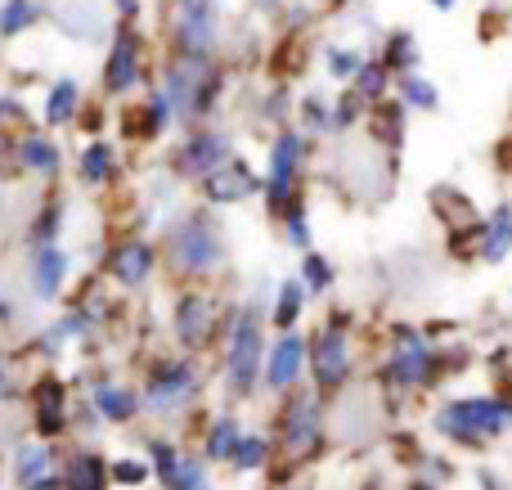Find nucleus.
<instances>
[{
    "instance_id": "obj_44",
    "label": "nucleus",
    "mask_w": 512,
    "mask_h": 490,
    "mask_svg": "<svg viewBox=\"0 0 512 490\" xmlns=\"http://www.w3.org/2000/svg\"><path fill=\"white\" fill-rule=\"evenodd\" d=\"M0 374H5V356H0Z\"/></svg>"
},
{
    "instance_id": "obj_34",
    "label": "nucleus",
    "mask_w": 512,
    "mask_h": 490,
    "mask_svg": "<svg viewBox=\"0 0 512 490\" xmlns=\"http://www.w3.org/2000/svg\"><path fill=\"white\" fill-rule=\"evenodd\" d=\"M405 99L418 108H436V90L427 86L423 77H409V72H405Z\"/></svg>"
},
{
    "instance_id": "obj_16",
    "label": "nucleus",
    "mask_w": 512,
    "mask_h": 490,
    "mask_svg": "<svg viewBox=\"0 0 512 490\" xmlns=\"http://www.w3.org/2000/svg\"><path fill=\"white\" fill-rule=\"evenodd\" d=\"M113 279L117 284H126V288H135V284H144L149 279V270H153V248L149 243H122V248L113 252Z\"/></svg>"
},
{
    "instance_id": "obj_4",
    "label": "nucleus",
    "mask_w": 512,
    "mask_h": 490,
    "mask_svg": "<svg viewBox=\"0 0 512 490\" xmlns=\"http://www.w3.org/2000/svg\"><path fill=\"white\" fill-rule=\"evenodd\" d=\"M279 441L297 464H306V459L319 450V401L310 392L288 396L283 419H279Z\"/></svg>"
},
{
    "instance_id": "obj_14",
    "label": "nucleus",
    "mask_w": 512,
    "mask_h": 490,
    "mask_svg": "<svg viewBox=\"0 0 512 490\" xmlns=\"http://www.w3.org/2000/svg\"><path fill=\"white\" fill-rule=\"evenodd\" d=\"M203 189L212 203H243V198H252L256 189H261V180H256L243 162H234V167L225 162V167H216L212 176L203 180Z\"/></svg>"
},
{
    "instance_id": "obj_13",
    "label": "nucleus",
    "mask_w": 512,
    "mask_h": 490,
    "mask_svg": "<svg viewBox=\"0 0 512 490\" xmlns=\"http://www.w3.org/2000/svg\"><path fill=\"white\" fill-rule=\"evenodd\" d=\"M212 302H207L203 293H189L176 302V338L185 342V347H207V338H212Z\"/></svg>"
},
{
    "instance_id": "obj_38",
    "label": "nucleus",
    "mask_w": 512,
    "mask_h": 490,
    "mask_svg": "<svg viewBox=\"0 0 512 490\" xmlns=\"http://www.w3.org/2000/svg\"><path fill=\"white\" fill-rule=\"evenodd\" d=\"M301 108H306V122L310 126H328V113H324V104H319V99H306Z\"/></svg>"
},
{
    "instance_id": "obj_12",
    "label": "nucleus",
    "mask_w": 512,
    "mask_h": 490,
    "mask_svg": "<svg viewBox=\"0 0 512 490\" xmlns=\"http://www.w3.org/2000/svg\"><path fill=\"white\" fill-rule=\"evenodd\" d=\"M396 356H391V369L387 374L396 378V383H405V387H414V383H423L427 374H432V351H427V342L418 338L414 329H400L396 333Z\"/></svg>"
},
{
    "instance_id": "obj_2",
    "label": "nucleus",
    "mask_w": 512,
    "mask_h": 490,
    "mask_svg": "<svg viewBox=\"0 0 512 490\" xmlns=\"http://www.w3.org/2000/svg\"><path fill=\"white\" fill-rule=\"evenodd\" d=\"M508 423H512V405L486 401V396H477V401H450L436 414V432H445V437H454V441L499 437Z\"/></svg>"
},
{
    "instance_id": "obj_19",
    "label": "nucleus",
    "mask_w": 512,
    "mask_h": 490,
    "mask_svg": "<svg viewBox=\"0 0 512 490\" xmlns=\"http://www.w3.org/2000/svg\"><path fill=\"white\" fill-rule=\"evenodd\" d=\"M108 477L113 473H104V459L99 455H77L68 468H63V486H72V490H99Z\"/></svg>"
},
{
    "instance_id": "obj_8",
    "label": "nucleus",
    "mask_w": 512,
    "mask_h": 490,
    "mask_svg": "<svg viewBox=\"0 0 512 490\" xmlns=\"http://www.w3.org/2000/svg\"><path fill=\"white\" fill-rule=\"evenodd\" d=\"M297 162H301V135L283 131L274 140V153H270V176H265V194H270V207L292 203V176H297Z\"/></svg>"
},
{
    "instance_id": "obj_40",
    "label": "nucleus",
    "mask_w": 512,
    "mask_h": 490,
    "mask_svg": "<svg viewBox=\"0 0 512 490\" xmlns=\"http://www.w3.org/2000/svg\"><path fill=\"white\" fill-rule=\"evenodd\" d=\"M265 113H270V117H283V113H288V95H283V90H279V95H270V108H265Z\"/></svg>"
},
{
    "instance_id": "obj_6",
    "label": "nucleus",
    "mask_w": 512,
    "mask_h": 490,
    "mask_svg": "<svg viewBox=\"0 0 512 490\" xmlns=\"http://www.w3.org/2000/svg\"><path fill=\"white\" fill-rule=\"evenodd\" d=\"M310 356H315V360H310L315 383L324 387V392H333V387L346 383V374H351V342H346L342 315H337V320L315 338V351H310Z\"/></svg>"
},
{
    "instance_id": "obj_26",
    "label": "nucleus",
    "mask_w": 512,
    "mask_h": 490,
    "mask_svg": "<svg viewBox=\"0 0 512 490\" xmlns=\"http://www.w3.org/2000/svg\"><path fill=\"white\" fill-rule=\"evenodd\" d=\"M23 167L27 171H54L59 167V149H54L50 140H23Z\"/></svg>"
},
{
    "instance_id": "obj_33",
    "label": "nucleus",
    "mask_w": 512,
    "mask_h": 490,
    "mask_svg": "<svg viewBox=\"0 0 512 490\" xmlns=\"http://www.w3.org/2000/svg\"><path fill=\"white\" fill-rule=\"evenodd\" d=\"M81 329H86V315H68V320H59L50 333H45V347H59V342H72Z\"/></svg>"
},
{
    "instance_id": "obj_23",
    "label": "nucleus",
    "mask_w": 512,
    "mask_h": 490,
    "mask_svg": "<svg viewBox=\"0 0 512 490\" xmlns=\"http://www.w3.org/2000/svg\"><path fill=\"white\" fill-rule=\"evenodd\" d=\"M108 176H113V149H108L104 140H95L81 153V180H86V185H104Z\"/></svg>"
},
{
    "instance_id": "obj_31",
    "label": "nucleus",
    "mask_w": 512,
    "mask_h": 490,
    "mask_svg": "<svg viewBox=\"0 0 512 490\" xmlns=\"http://www.w3.org/2000/svg\"><path fill=\"white\" fill-rule=\"evenodd\" d=\"M108 473H113L117 486H140L144 477H149V464H140V459H117Z\"/></svg>"
},
{
    "instance_id": "obj_24",
    "label": "nucleus",
    "mask_w": 512,
    "mask_h": 490,
    "mask_svg": "<svg viewBox=\"0 0 512 490\" xmlns=\"http://www.w3.org/2000/svg\"><path fill=\"white\" fill-rule=\"evenodd\" d=\"M243 432L234 419H216L212 423V437H207V459H234V450H239Z\"/></svg>"
},
{
    "instance_id": "obj_27",
    "label": "nucleus",
    "mask_w": 512,
    "mask_h": 490,
    "mask_svg": "<svg viewBox=\"0 0 512 490\" xmlns=\"http://www.w3.org/2000/svg\"><path fill=\"white\" fill-rule=\"evenodd\" d=\"M265 459H270V446L261 437H243L239 450H234V468L239 473H256V468H265Z\"/></svg>"
},
{
    "instance_id": "obj_15",
    "label": "nucleus",
    "mask_w": 512,
    "mask_h": 490,
    "mask_svg": "<svg viewBox=\"0 0 512 490\" xmlns=\"http://www.w3.org/2000/svg\"><path fill=\"white\" fill-rule=\"evenodd\" d=\"M32 405H36V432L41 437H59L63 432V383L59 378H41L32 387Z\"/></svg>"
},
{
    "instance_id": "obj_42",
    "label": "nucleus",
    "mask_w": 512,
    "mask_h": 490,
    "mask_svg": "<svg viewBox=\"0 0 512 490\" xmlns=\"http://www.w3.org/2000/svg\"><path fill=\"white\" fill-rule=\"evenodd\" d=\"M256 5H261L265 14H270V9H279V0H256Z\"/></svg>"
},
{
    "instance_id": "obj_36",
    "label": "nucleus",
    "mask_w": 512,
    "mask_h": 490,
    "mask_svg": "<svg viewBox=\"0 0 512 490\" xmlns=\"http://www.w3.org/2000/svg\"><path fill=\"white\" fill-rule=\"evenodd\" d=\"M409 63H414V41H409V32H400L387 50V68L396 72V68H409Z\"/></svg>"
},
{
    "instance_id": "obj_3",
    "label": "nucleus",
    "mask_w": 512,
    "mask_h": 490,
    "mask_svg": "<svg viewBox=\"0 0 512 490\" xmlns=\"http://www.w3.org/2000/svg\"><path fill=\"white\" fill-rule=\"evenodd\" d=\"M265 365L261 351V324H256V311H243L239 324H234V342H230V360H225V378H230L234 396H248L256 374Z\"/></svg>"
},
{
    "instance_id": "obj_25",
    "label": "nucleus",
    "mask_w": 512,
    "mask_h": 490,
    "mask_svg": "<svg viewBox=\"0 0 512 490\" xmlns=\"http://www.w3.org/2000/svg\"><path fill=\"white\" fill-rule=\"evenodd\" d=\"M36 23V0H9L0 9V36H18Z\"/></svg>"
},
{
    "instance_id": "obj_18",
    "label": "nucleus",
    "mask_w": 512,
    "mask_h": 490,
    "mask_svg": "<svg viewBox=\"0 0 512 490\" xmlns=\"http://www.w3.org/2000/svg\"><path fill=\"white\" fill-rule=\"evenodd\" d=\"M90 405H95V414H104V419L113 423H126L140 414V396L126 392V387H95V396H90Z\"/></svg>"
},
{
    "instance_id": "obj_43",
    "label": "nucleus",
    "mask_w": 512,
    "mask_h": 490,
    "mask_svg": "<svg viewBox=\"0 0 512 490\" xmlns=\"http://www.w3.org/2000/svg\"><path fill=\"white\" fill-rule=\"evenodd\" d=\"M432 5H436V9H450V5H454V0H432Z\"/></svg>"
},
{
    "instance_id": "obj_32",
    "label": "nucleus",
    "mask_w": 512,
    "mask_h": 490,
    "mask_svg": "<svg viewBox=\"0 0 512 490\" xmlns=\"http://www.w3.org/2000/svg\"><path fill=\"white\" fill-rule=\"evenodd\" d=\"M171 486H180V490H198V486H207V468L198 464V459H180L176 482H171Z\"/></svg>"
},
{
    "instance_id": "obj_17",
    "label": "nucleus",
    "mask_w": 512,
    "mask_h": 490,
    "mask_svg": "<svg viewBox=\"0 0 512 490\" xmlns=\"http://www.w3.org/2000/svg\"><path fill=\"white\" fill-rule=\"evenodd\" d=\"M32 270H36V297H54L63 275H68V257L54 243H41V252L32 257Z\"/></svg>"
},
{
    "instance_id": "obj_37",
    "label": "nucleus",
    "mask_w": 512,
    "mask_h": 490,
    "mask_svg": "<svg viewBox=\"0 0 512 490\" xmlns=\"http://www.w3.org/2000/svg\"><path fill=\"white\" fill-rule=\"evenodd\" d=\"M59 221H63V212H59V207H45V212H41V221L32 225V239H36V243H50V239H54V230H59Z\"/></svg>"
},
{
    "instance_id": "obj_10",
    "label": "nucleus",
    "mask_w": 512,
    "mask_h": 490,
    "mask_svg": "<svg viewBox=\"0 0 512 490\" xmlns=\"http://www.w3.org/2000/svg\"><path fill=\"white\" fill-rule=\"evenodd\" d=\"M135 81H140V41H135L131 27H122L113 41V54L104 63V90L108 95H126Z\"/></svg>"
},
{
    "instance_id": "obj_9",
    "label": "nucleus",
    "mask_w": 512,
    "mask_h": 490,
    "mask_svg": "<svg viewBox=\"0 0 512 490\" xmlns=\"http://www.w3.org/2000/svg\"><path fill=\"white\" fill-rule=\"evenodd\" d=\"M301 369H306V342L292 329H283V338L274 342L270 356H265V387H270V392H292Z\"/></svg>"
},
{
    "instance_id": "obj_5",
    "label": "nucleus",
    "mask_w": 512,
    "mask_h": 490,
    "mask_svg": "<svg viewBox=\"0 0 512 490\" xmlns=\"http://www.w3.org/2000/svg\"><path fill=\"white\" fill-rule=\"evenodd\" d=\"M216 45V5L212 0H180L176 5V50L189 59H207Z\"/></svg>"
},
{
    "instance_id": "obj_28",
    "label": "nucleus",
    "mask_w": 512,
    "mask_h": 490,
    "mask_svg": "<svg viewBox=\"0 0 512 490\" xmlns=\"http://www.w3.org/2000/svg\"><path fill=\"white\" fill-rule=\"evenodd\" d=\"M301 275H306V284L315 288V293H328V288H333V266H328L319 252H306V261H301Z\"/></svg>"
},
{
    "instance_id": "obj_1",
    "label": "nucleus",
    "mask_w": 512,
    "mask_h": 490,
    "mask_svg": "<svg viewBox=\"0 0 512 490\" xmlns=\"http://www.w3.org/2000/svg\"><path fill=\"white\" fill-rule=\"evenodd\" d=\"M167 257L180 275H207L225 261V248H221V234L216 225L207 221V212H194V216H180L176 225L167 230Z\"/></svg>"
},
{
    "instance_id": "obj_39",
    "label": "nucleus",
    "mask_w": 512,
    "mask_h": 490,
    "mask_svg": "<svg viewBox=\"0 0 512 490\" xmlns=\"http://www.w3.org/2000/svg\"><path fill=\"white\" fill-rule=\"evenodd\" d=\"M355 113H360V95H346L342 104H337V122H351Z\"/></svg>"
},
{
    "instance_id": "obj_22",
    "label": "nucleus",
    "mask_w": 512,
    "mask_h": 490,
    "mask_svg": "<svg viewBox=\"0 0 512 490\" xmlns=\"http://www.w3.org/2000/svg\"><path fill=\"white\" fill-rule=\"evenodd\" d=\"M77 81H59V86L50 90V104H45V122L50 126H63V122H72V117H77Z\"/></svg>"
},
{
    "instance_id": "obj_30",
    "label": "nucleus",
    "mask_w": 512,
    "mask_h": 490,
    "mask_svg": "<svg viewBox=\"0 0 512 490\" xmlns=\"http://www.w3.org/2000/svg\"><path fill=\"white\" fill-rule=\"evenodd\" d=\"M387 63H382V68H378V63H364V68L360 72H355V81H360V95L364 99H378L382 95V90H387Z\"/></svg>"
},
{
    "instance_id": "obj_21",
    "label": "nucleus",
    "mask_w": 512,
    "mask_h": 490,
    "mask_svg": "<svg viewBox=\"0 0 512 490\" xmlns=\"http://www.w3.org/2000/svg\"><path fill=\"white\" fill-rule=\"evenodd\" d=\"M301 302H306V288L297 284V279H288V284H279V297H274V329H292L301 315Z\"/></svg>"
},
{
    "instance_id": "obj_29",
    "label": "nucleus",
    "mask_w": 512,
    "mask_h": 490,
    "mask_svg": "<svg viewBox=\"0 0 512 490\" xmlns=\"http://www.w3.org/2000/svg\"><path fill=\"white\" fill-rule=\"evenodd\" d=\"M149 455H153V473H158L167 486L176 482V468H180V455H176V450H171L167 441H153V446H149Z\"/></svg>"
},
{
    "instance_id": "obj_20",
    "label": "nucleus",
    "mask_w": 512,
    "mask_h": 490,
    "mask_svg": "<svg viewBox=\"0 0 512 490\" xmlns=\"http://www.w3.org/2000/svg\"><path fill=\"white\" fill-rule=\"evenodd\" d=\"M50 464H54V459H50V450H45V446H23L14 455V482L18 486H41L45 477H50V473H45Z\"/></svg>"
},
{
    "instance_id": "obj_7",
    "label": "nucleus",
    "mask_w": 512,
    "mask_h": 490,
    "mask_svg": "<svg viewBox=\"0 0 512 490\" xmlns=\"http://www.w3.org/2000/svg\"><path fill=\"white\" fill-rule=\"evenodd\" d=\"M194 392H198V378H194V369L180 360V365H162L158 374H153V383L144 387V405L158 414H171V410H180V405H189Z\"/></svg>"
},
{
    "instance_id": "obj_41",
    "label": "nucleus",
    "mask_w": 512,
    "mask_h": 490,
    "mask_svg": "<svg viewBox=\"0 0 512 490\" xmlns=\"http://www.w3.org/2000/svg\"><path fill=\"white\" fill-rule=\"evenodd\" d=\"M113 5H117V9H122V14H126V18H131V14H140V0H113Z\"/></svg>"
},
{
    "instance_id": "obj_35",
    "label": "nucleus",
    "mask_w": 512,
    "mask_h": 490,
    "mask_svg": "<svg viewBox=\"0 0 512 490\" xmlns=\"http://www.w3.org/2000/svg\"><path fill=\"white\" fill-rule=\"evenodd\" d=\"M328 68H333V77H355L364 63L355 50H328Z\"/></svg>"
},
{
    "instance_id": "obj_11",
    "label": "nucleus",
    "mask_w": 512,
    "mask_h": 490,
    "mask_svg": "<svg viewBox=\"0 0 512 490\" xmlns=\"http://www.w3.org/2000/svg\"><path fill=\"white\" fill-rule=\"evenodd\" d=\"M225 162H230V144H225L221 135H194V140L180 149L176 171L189 180H207L216 167H225Z\"/></svg>"
}]
</instances>
